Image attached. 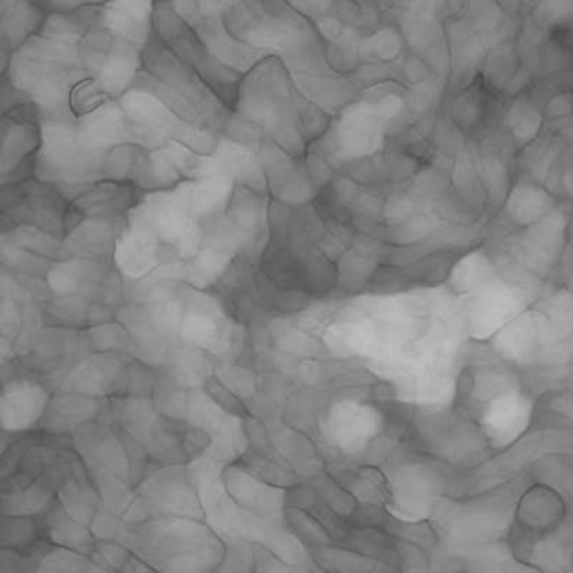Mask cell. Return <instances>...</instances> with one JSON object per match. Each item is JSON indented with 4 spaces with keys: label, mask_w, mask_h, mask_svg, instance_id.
Returning <instances> with one entry per match:
<instances>
[{
    "label": "cell",
    "mask_w": 573,
    "mask_h": 573,
    "mask_svg": "<svg viewBox=\"0 0 573 573\" xmlns=\"http://www.w3.org/2000/svg\"><path fill=\"white\" fill-rule=\"evenodd\" d=\"M382 117L376 108L354 107L340 121L339 139L349 154L362 156L373 153L381 141Z\"/></svg>",
    "instance_id": "6da1fadb"
},
{
    "label": "cell",
    "mask_w": 573,
    "mask_h": 573,
    "mask_svg": "<svg viewBox=\"0 0 573 573\" xmlns=\"http://www.w3.org/2000/svg\"><path fill=\"white\" fill-rule=\"evenodd\" d=\"M566 184H568V192H571L573 196V173L568 174Z\"/></svg>",
    "instance_id": "5b68a950"
},
{
    "label": "cell",
    "mask_w": 573,
    "mask_h": 573,
    "mask_svg": "<svg viewBox=\"0 0 573 573\" xmlns=\"http://www.w3.org/2000/svg\"><path fill=\"white\" fill-rule=\"evenodd\" d=\"M553 207H555V202L547 191L530 186V184H520L510 194L506 211L520 224H535L543 217L551 214L555 210Z\"/></svg>",
    "instance_id": "7a4b0ae2"
},
{
    "label": "cell",
    "mask_w": 573,
    "mask_h": 573,
    "mask_svg": "<svg viewBox=\"0 0 573 573\" xmlns=\"http://www.w3.org/2000/svg\"><path fill=\"white\" fill-rule=\"evenodd\" d=\"M482 97L477 89H471L458 99L454 113H456L458 121L463 125L475 124L482 115Z\"/></svg>",
    "instance_id": "277c9868"
},
{
    "label": "cell",
    "mask_w": 573,
    "mask_h": 573,
    "mask_svg": "<svg viewBox=\"0 0 573 573\" xmlns=\"http://www.w3.org/2000/svg\"><path fill=\"white\" fill-rule=\"evenodd\" d=\"M506 124L510 128L511 134L520 144H527L532 141L538 132L541 131L542 117L538 109L527 99H519L515 106L510 108Z\"/></svg>",
    "instance_id": "3957f363"
}]
</instances>
